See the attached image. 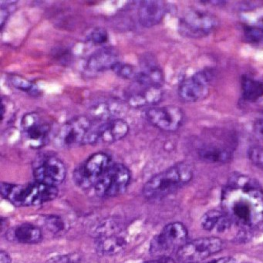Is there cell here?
Segmentation results:
<instances>
[{
    "instance_id": "obj_1",
    "label": "cell",
    "mask_w": 263,
    "mask_h": 263,
    "mask_svg": "<svg viewBox=\"0 0 263 263\" xmlns=\"http://www.w3.org/2000/svg\"><path fill=\"white\" fill-rule=\"evenodd\" d=\"M222 212L242 232L263 229V191L247 175H232L221 195Z\"/></svg>"
},
{
    "instance_id": "obj_27",
    "label": "cell",
    "mask_w": 263,
    "mask_h": 263,
    "mask_svg": "<svg viewBox=\"0 0 263 263\" xmlns=\"http://www.w3.org/2000/svg\"><path fill=\"white\" fill-rule=\"evenodd\" d=\"M10 82L13 87H16L18 90H22V91L28 92V93H33V92L36 91L34 84L21 77L12 76L10 78Z\"/></svg>"
},
{
    "instance_id": "obj_11",
    "label": "cell",
    "mask_w": 263,
    "mask_h": 263,
    "mask_svg": "<svg viewBox=\"0 0 263 263\" xmlns=\"http://www.w3.org/2000/svg\"><path fill=\"white\" fill-rule=\"evenodd\" d=\"M67 175L65 164L55 156H47L40 159L33 167L35 181L58 187L64 182Z\"/></svg>"
},
{
    "instance_id": "obj_32",
    "label": "cell",
    "mask_w": 263,
    "mask_h": 263,
    "mask_svg": "<svg viewBox=\"0 0 263 263\" xmlns=\"http://www.w3.org/2000/svg\"><path fill=\"white\" fill-rule=\"evenodd\" d=\"M141 263H175V260L170 256L158 257L155 259L148 260Z\"/></svg>"
},
{
    "instance_id": "obj_28",
    "label": "cell",
    "mask_w": 263,
    "mask_h": 263,
    "mask_svg": "<svg viewBox=\"0 0 263 263\" xmlns=\"http://www.w3.org/2000/svg\"><path fill=\"white\" fill-rule=\"evenodd\" d=\"M248 156L254 165L263 170V148L258 146H253L249 149Z\"/></svg>"
},
{
    "instance_id": "obj_36",
    "label": "cell",
    "mask_w": 263,
    "mask_h": 263,
    "mask_svg": "<svg viewBox=\"0 0 263 263\" xmlns=\"http://www.w3.org/2000/svg\"><path fill=\"white\" fill-rule=\"evenodd\" d=\"M186 263H200V262H186Z\"/></svg>"
},
{
    "instance_id": "obj_3",
    "label": "cell",
    "mask_w": 263,
    "mask_h": 263,
    "mask_svg": "<svg viewBox=\"0 0 263 263\" xmlns=\"http://www.w3.org/2000/svg\"><path fill=\"white\" fill-rule=\"evenodd\" d=\"M1 195L13 205L17 207L37 206L53 201L58 197V187L35 182L28 184H15L2 182Z\"/></svg>"
},
{
    "instance_id": "obj_5",
    "label": "cell",
    "mask_w": 263,
    "mask_h": 263,
    "mask_svg": "<svg viewBox=\"0 0 263 263\" xmlns=\"http://www.w3.org/2000/svg\"><path fill=\"white\" fill-rule=\"evenodd\" d=\"M130 181V172L123 164H111L95 186L100 198H110L124 193Z\"/></svg>"
},
{
    "instance_id": "obj_23",
    "label": "cell",
    "mask_w": 263,
    "mask_h": 263,
    "mask_svg": "<svg viewBox=\"0 0 263 263\" xmlns=\"http://www.w3.org/2000/svg\"><path fill=\"white\" fill-rule=\"evenodd\" d=\"M242 98L246 101H255L263 97V82L254 79L248 75H243L241 79Z\"/></svg>"
},
{
    "instance_id": "obj_4",
    "label": "cell",
    "mask_w": 263,
    "mask_h": 263,
    "mask_svg": "<svg viewBox=\"0 0 263 263\" xmlns=\"http://www.w3.org/2000/svg\"><path fill=\"white\" fill-rule=\"evenodd\" d=\"M189 232L181 222L169 223L158 235H155L150 244V253L154 256H168L174 251H178L187 242Z\"/></svg>"
},
{
    "instance_id": "obj_34",
    "label": "cell",
    "mask_w": 263,
    "mask_h": 263,
    "mask_svg": "<svg viewBox=\"0 0 263 263\" xmlns=\"http://www.w3.org/2000/svg\"><path fill=\"white\" fill-rule=\"evenodd\" d=\"M206 263H236V261L231 257H223V258H218V259H215L213 261Z\"/></svg>"
},
{
    "instance_id": "obj_25",
    "label": "cell",
    "mask_w": 263,
    "mask_h": 263,
    "mask_svg": "<svg viewBox=\"0 0 263 263\" xmlns=\"http://www.w3.org/2000/svg\"><path fill=\"white\" fill-rule=\"evenodd\" d=\"M44 221H45L47 229L54 235L61 234L65 231L66 224L61 217L57 215H48Z\"/></svg>"
},
{
    "instance_id": "obj_10",
    "label": "cell",
    "mask_w": 263,
    "mask_h": 263,
    "mask_svg": "<svg viewBox=\"0 0 263 263\" xmlns=\"http://www.w3.org/2000/svg\"><path fill=\"white\" fill-rule=\"evenodd\" d=\"M23 135L31 148L40 149L48 141L50 123L36 112L26 114L21 121Z\"/></svg>"
},
{
    "instance_id": "obj_12",
    "label": "cell",
    "mask_w": 263,
    "mask_h": 263,
    "mask_svg": "<svg viewBox=\"0 0 263 263\" xmlns=\"http://www.w3.org/2000/svg\"><path fill=\"white\" fill-rule=\"evenodd\" d=\"M128 132V124L124 120L115 118L104 121L100 125L93 127L87 144H114L125 138Z\"/></svg>"
},
{
    "instance_id": "obj_31",
    "label": "cell",
    "mask_w": 263,
    "mask_h": 263,
    "mask_svg": "<svg viewBox=\"0 0 263 263\" xmlns=\"http://www.w3.org/2000/svg\"><path fill=\"white\" fill-rule=\"evenodd\" d=\"M253 130L255 135L263 141V118L256 120L254 123Z\"/></svg>"
},
{
    "instance_id": "obj_14",
    "label": "cell",
    "mask_w": 263,
    "mask_h": 263,
    "mask_svg": "<svg viewBox=\"0 0 263 263\" xmlns=\"http://www.w3.org/2000/svg\"><path fill=\"white\" fill-rule=\"evenodd\" d=\"M210 91V76L208 72L200 71L181 81L178 93L183 101L198 102L209 96Z\"/></svg>"
},
{
    "instance_id": "obj_2",
    "label": "cell",
    "mask_w": 263,
    "mask_h": 263,
    "mask_svg": "<svg viewBox=\"0 0 263 263\" xmlns=\"http://www.w3.org/2000/svg\"><path fill=\"white\" fill-rule=\"evenodd\" d=\"M193 174L190 164L178 163L148 180L143 187V195L147 200L161 199L190 182Z\"/></svg>"
},
{
    "instance_id": "obj_13",
    "label": "cell",
    "mask_w": 263,
    "mask_h": 263,
    "mask_svg": "<svg viewBox=\"0 0 263 263\" xmlns=\"http://www.w3.org/2000/svg\"><path fill=\"white\" fill-rule=\"evenodd\" d=\"M149 122L157 128L166 132H175L182 125L184 112L176 106L153 107L146 112Z\"/></svg>"
},
{
    "instance_id": "obj_26",
    "label": "cell",
    "mask_w": 263,
    "mask_h": 263,
    "mask_svg": "<svg viewBox=\"0 0 263 263\" xmlns=\"http://www.w3.org/2000/svg\"><path fill=\"white\" fill-rule=\"evenodd\" d=\"M114 73H116L117 76L123 78V79L135 80L136 78L138 70H135V67L129 64H122L118 62L112 69Z\"/></svg>"
},
{
    "instance_id": "obj_22",
    "label": "cell",
    "mask_w": 263,
    "mask_h": 263,
    "mask_svg": "<svg viewBox=\"0 0 263 263\" xmlns=\"http://www.w3.org/2000/svg\"><path fill=\"white\" fill-rule=\"evenodd\" d=\"M198 154L203 161L214 164H226L230 162L233 158L232 151L222 146H204L198 150Z\"/></svg>"
},
{
    "instance_id": "obj_29",
    "label": "cell",
    "mask_w": 263,
    "mask_h": 263,
    "mask_svg": "<svg viewBox=\"0 0 263 263\" xmlns=\"http://www.w3.org/2000/svg\"><path fill=\"white\" fill-rule=\"evenodd\" d=\"M108 40L107 30L104 28H95L90 35V41L93 45L99 46L106 44Z\"/></svg>"
},
{
    "instance_id": "obj_20",
    "label": "cell",
    "mask_w": 263,
    "mask_h": 263,
    "mask_svg": "<svg viewBox=\"0 0 263 263\" xmlns=\"http://www.w3.org/2000/svg\"><path fill=\"white\" fill-rule=\"evenodd\" d=\"M232 221L222 211L209 210L201 218V224L204 230L221 233L230 229Z\"/></svg>"
},
{
    "instance_id": "obj_8",
    "label": "cell",
    "mask_w": 263,
    "mask_h": 263,
    "mask_svg": "<svg viewBox=\"0 0 263 263\" xmlns=\"http://www.w3.org/2000/svg\"><path fill=\"white\" fill-rule=\"evenodd\" d=\"M223 242L218 237H203L187 241L177 251L178 260L186 262H199L222 249Z\"/></svg>"
},
{
    "instance_id": "obj_18",
    "label": "cell",
    "mask_w": 263,
    "mask_h": 263,
    "mask_svg": "<svg viewBox=\"0 0 263 263\" xmlns=\"http://www.w3.org/2000/svg\"><path fill=\"white\" fill-rule=\"evenodd\" d=\"M120 62L118 52L113 48H102L95 52L87 61V69L90 71L101 72L112 70Z\"/></svg>"
},
{
    "instance_id": "obj_15",
    "label": "cell",
    "mask_w": 263,
    "mask_h": 263,
    "mask_svg": "<svg viewBox=\"0 0 263 263\" xmlns=\"http://www.w3.org/2000/svg\"><path fill=\"white\" fill-rule=\"evenodd\" d=\"M167 13V6L164 1H142L138 8L139 22L146 28L158 25Z\"/></svg>"
},
{
    "instance_id": "obj_9",
    "label": "cell",
    "mask_w": 263,
    "mask_h": 263,
    "mask_svg": "<svg viewBox=\"0 0 263 263\" xmlns=\"http://www.w3.org/2000/svg\"><path fill=\"white\" fill-rule=\"evenodd\" d=\"M91 121L86 117L73 118L66 122L58 132L56 139L63 147H73L87 144L89 135L93 129Z\"/></svg>"
},
{
    "instance_id": "obj_35",
    "label": "cell",
    "mask_w": 263,
    "mask_h": 263,
    "mask_svg": "<svg viewBox=\"0 0 263 263\" xmlns=\"http://www.w3.org/2000/svg\"><path fill=\"white\" fill-rule=\"evenodd\" d=\"M12 259L10 255L5 251L0 252V263H11Z\"/></svg>"
},
{
    "instance_id": "obj_6",
    "label": "cell",
    "mask_w": 263,
    "mask_h": 263,
    "mask_svg": "<svg viewBox=\"0 0 263 263\" xmlns=\"http://www.w3.org/2000/svg\"><path fill=\"white\" fill-rule=\"evenodd\" d=\"M216 16L205 10L192 9L181 17L179 30L183 36L193 39L209 36L218 27Z\"/></svg>"
},
{
    "instance_id": "obj_19",
    "label": "cell",
    "mask_w": 263,
    "mask_h": 263,
    "mask_svg": "<svg viewBox=\"0 0 263 263\" xmlns=\"http://www.w3.org/2000/svg\"><path fill=\"white\" fill-rule=\"evenodd\" d=\"M7 237L10 241L22 244H36L42 239V232L35 224L24 223L8 230Z\"/></svg>"
},
{
    "instance_id": "obj_24",
    "label": "cell",
    "mask_w": 263,
    "mask_h": 263,
    "mask_svg": "<svg viewBox=\"0 0 263 263\" xmlns=\"http://www.w3.org/2000/svg\"><path fill=\"white\" fill-rule=\"evenodd\" d=\"M244 38L252 44H263V28L255 25H246L243 29Z\"/></svg>"
},
{
    "instance_id": "obj_16",
    "label": "cell",
    "mask_w": 263,
    "mask_h": 263,
    "mask_svg": "<svg viewBox=\"0 0 263 263\" xmlns=\"http://www.w3.org/2000/svg\"><path fill=\"white\" fill-rule=\"evenodd\" d=\"M136 84V87L130 90L127 102L132 107H142L158 104L163 98V91L158 87Z\"/></svg>"
},
{
    "instance_id": "obj_33",
    "label": "cell",
    "mask_w": 263,
    "mask_h": 263,
    "mask_svg": "<svg viewBox=\"0 0 263 263\" xmlns=\"http://www.w3.org/2000/svg\"><path fill=\"white\" fill-rule=\"evenodd\" d=\"M9 16H10L9 10H7V7L5 8L2 6V7H1V29L4 28V24L7 22Z\"/></svg>"
},
{
    "instance_id": "obj_7",
    "label": "cell",
    "mask_w": 263,
    "mask_h": 263,
    "mask_svg": "<svg viewBox=\"0 0 263 263\" xmlns=\"http://www.w3.org/2000/svg\"><path fill=\"white\" fill-rule=\"evenodd\" d=\"M111 164V159L107 154L98 152L89 157L73 173L75 182L81 189L95 187L104 172Z\"/></svg>"
},
{
    "instance_id": "obj_21",
    "label": "cell",
    "mask_w": 263,
    "mask_h": 263,
    "mask_svg": "<svg viewBox=\"0 0 263 263\" xmlns=\"http://www.w3.org/2000/svg\"><path fill=\"white\" fill-rule=\"evenodd\" d=\"M127 240L118 235L100 237L95 240V249L101 255L110 256L118 255L127 247Z\"/></svg>"
},
{
    "instance_id": "obj_30",
    "label": "cell",
    "mask_w": 263,
    "mask_h": 263,
    "mask_svg": "<svg viewBox=\"0 0 263 263\" xmlns=\"http://www.w3.org/2000/svg\"><path fill=\"white\" fill-rule=\"evenodd\" d=\"M80 261L81 258L79 255L77 254H69L52 257L47 261V263H79Z\"/></svg>"
},
{
    "instance_id": "obj_17",
    "label": "cell",
    "mask_w": 263,
    "mask_h": 263,
    "mask_svg": "<svg viewBox=\"0 0 263 263\" xmlns=\"http://www.w3.org/2000/svg\"><path fill=\"white\" fill-rule=\"evenodd\" d=\"M134 81L140 85L162 88L164 83V73L155 62L151 60H145Z\"/></svg>"
}]
</instances>
